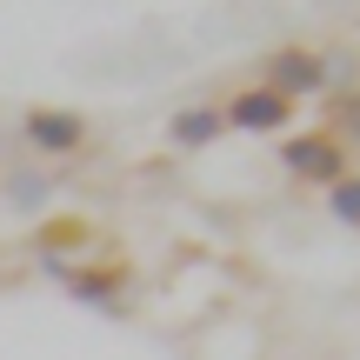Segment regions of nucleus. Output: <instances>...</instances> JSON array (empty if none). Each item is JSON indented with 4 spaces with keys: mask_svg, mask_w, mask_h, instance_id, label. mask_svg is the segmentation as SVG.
I'll return each instance as SVG.
<instances>
[{
    "mask_svg": "<svg viewBox=\"0 0 360 360\" xmlns=\"http://www.w3.org/2000/svg\"><path fill=\"white\" fill-rule=\"evenodd\" d=\"M260 87H274L281 101H314V94H327V60L321 47H300V40H287V47H274L267 60H260Z\"/></svg>",
    "mask_w": 360,
    "mask_h": 360,
    "instance_id": "f257e3e1",
    "label": "nucleus"
},
{
    "mask_svg": "<svg viewBox=\"0 0 360 360\" xmlns=\"http://www.w3.org/2000/svg\"><path fill=\"white\" fill-rule=\"evenodd\" d=\"M281 167L294 174V180L334 187V180H347V141H340V134H287Z\"/></svg>",
    "mask_w": 360,
    "mask_h": 360,
    "instance_id": "f03ea898",
    "label": "nucleus"
},
{
    "mask_svg": "<svg viewBox=\"0 0 360 360\" xmlns=\"http://www.w3.org/2000/svg\"><path fill=\"white\" fill-rule=\"evenodd\" d=\"M20 134H27V147H34L40 160L47 154H80V147H87V120L67 114V107H34V114L20 120Z\"/></svg>",
    "mask_w": 360,
    "mask_h": 360,
    "instance_id": "7ed1b4c3",
    "label": "nucleus"
},
{
    "mask_svg": "<svg viewBox=\"0 0 360 360\" xmlns=\"http://www.w3.org/2000/svg\"><path fill=\"white\" fill-rule=\"evenodd\" d=\"M227 127H240V134H281L287 120H294V101H281L274 87H240V94H227Z\"/></svg>",
    "mask_w": 360,
    "mask_h": 360,
    "instance_id": "20e7f679",
    "label": "nucleus"
},
{
    "mask_svg": "<svg viewBox=\"0 0 360 360\" xmlns=\"http://www.w3.org/2000/svg\"><path fill=\"white\" fill-rule=\"evenodd\" d=\"M60 287L80 300V307H94V314H120L127 307V300H120V287H127V267H120V260L114 267H74Z\"/></svg>",
    "mask_w": 360,
    "mask_h": 360,
    "instance_id": "39448f33",
    "label": "nucleus"
},
{
    "mask_svg": "<svg viewBox=\"0 0 360 360\" xmlns=\"http://www.w3.org/2000/svg\"><path fill=\"white\" fill-rule=\"evenodd\" d=\"M220 134H227V114H220L214 101H193V107H180V114L167 120V141L180 147V154H207Z\"/></svg>",
    "mask_w": 360,
    "mask_h": 360,
    "instance_id": "423d86ee",
    "label": "nucleus"
},
{
    "mask_svg": "<svg viewBox=\"0 0 360 360\" xmlns=\"http://www.w3.org/2000/svg\"><path fill=\"white\" fill-rule=\"evenodd\" d=\"M327 214H334L340 227H360V174H347V180L327 187Z\"/></svg>",
    "mask_w": 360,
    "mask_h": 360,
    "instance_id": "0eeeda50",
    "label": "nucleus"
},
{
    "mask_svg": "<svg viewBox=\"0 0 360 360\" xmlns=\"http://www.w3.org/2000/svg\"><path fill=\"white\" fill-rule=\"evenodd\" d=\"M7 193H13V207H40V200H47V180H40V174H13Z\"/></svg>",
    "mask_w": 360,
    "mask_h": 360,
    "instance_id": "6e6552de",
    "label": "nucleus"
},
{
    "mask_svg": "<svg viewBox=\"0 0 360 360\" xmlns=\"http://www.w3.org/2000/svg\"><path fill=\"white\" fill-rule=\"evenodd\" d=\"M334 114H340V127L360 141V94H347V101H334Z\"/></svg>",
    "mask_w": 360,
    "mask_h": 360,
    "instance_id": "1a4fd4ad",
    "label": "nucleus"
}]
</instances>
